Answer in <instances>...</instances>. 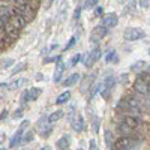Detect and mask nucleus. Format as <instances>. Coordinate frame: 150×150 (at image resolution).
I'll use <instances>...</instances> for the list:
<instances>
[{"label": "nucleus", "mask_w": 150, "mask_h": 150, "mask_svg": "<svg viewBox=\"0 0 150 150\" xmlns=\"http://www.w3.org/2000/svg\"><path fill=\"white\" fill-rule=\"evenodd\" d=\"M149 84H150V72H140L135 78L134 83V92L138 93V95H146L147 89H149Z\"/></svg>", "instance_id": "1"}, {"label": "nucleus", "mask_w": 150, "mask_h": 150, "mask_svg": "<svg viewBox=\"0 0 150 150\" xmlns=\"http://www.w3.org/2000/svg\"><path fill=\"white\" fill-rule=\"evenodd\" d=\"M101 56H102V51H101V48H99V45H96L89 54H86V57H84V66L87 69H90L96 62L101 59Z\"/></svg>", "instance_id": "2"}, {"label": "nucleus", "mask_w": 150, "mask_h": 150, "mask_svg": "<svg viewBox=\"0 0 150 150\" xmlns=\"http://www.w3.org/2000/svg\"><path fill=\"white\" fill-rule=\"evenodd\" d=\"M144 36H146L144 30H141V29H138V27H128L126 30L123 32V38H125L126 41H129V42L143 39Z\"/></svg>", "instance_id": "3"}, {"label": "nucleus", "mask_w": 150, "mask_h": 150, "mask_svg": "<svg viewBox=\"0 0 150 150\" xmlns=\"http://www.w3.org/2000/svg\"><path fill=\"white\" fill-rule=\"evenodd\" d=\"M29 120H24L21 125H20V128H18V131L15 132V135L12 137V140L9 141V147L11 149H14V147H17L20 143H21V138H23V135H24V132H26V129L29 128Z\"/></svg>", "instance_id": "4"}, {"label": "nucleus", "mask_w": 150, "mask_h": 150, "mask_svg": "<svg viewBox=\"0 0 150 150\" xmlns=\"http://www.w3.org/2000/svg\"><path fill=\"white\" fill-rule=\"evenodd\" d=\"M104 86H102V90H101V95L104 99H108L111 96V92L112 89H114V86H116V78H114V75H108V77L102 81Z\"/></svg>", "instance_id": "5"}, {"label": "nucleus", "mask_w": 150, "mask_h": 150, "mask_svg": "<svg viewBox=\"0 0 150 150\" xmlns=\"http://www.w3.org/2000/svg\"><path fill=\"white\" fill-rule=\"evenodd\" d=\"M134 144H135V138H132V137H120L114 143L112 150H129Z\"/></svg>", "instance_id": "6"}, {"label": "nucleus", "mask_w": 150, "mask_h": 150, "mask_svg": "<svg viewBox=\"0 0 150 150\" xmlns=\"http://www.w3.org/2000/svg\"><path fill=\"white\" fill-rule=\"evenodd\" d=\"M107 33H108V30H107L104 26H96V27L92 30V33H90V41H92L93 44H96V42L101 41Z\"/></svg>", "instance_id": "7"}, {"label": "nucleus", "mask_w": 150, "mask_h": 150, "mask_svg": "<svg viewBox=\"0 0 150 150\" xmlns=\"http://www.w3.org/2000/svg\"><path fill=\"white\" fill-rule=\"evenodd\" d=\"M12 11H14V8H12ZM9 24H12L15 29H18V30H21L24 26L27 24V21L24 20L21 15H18V14H15V11H14V14H12V17H11V21H9Z\"/></svg>", "instance_id": "8"}, {"label": "nucleus", "mask_w": 150, "mask_h": 150, "mask_svg": "<svg viewBox=\"0 0 150 150\" xmlns=\"http://www.w3.org/2000/svg\"><path fill=\"white\" fill-rule=\"evenodd\" d=\"M117 23H119V17H117L116 14H110V15H107V17L104 18L102 26L108 30V29H111V27H116Z\"/></svg>", "instance_id": "9"}, {"label": "nucleus", "mask_w": 150, "mask_h": 150, "mask_svg": "<svg viewBox=\"0 0 150 150\" xmlns=\"http://www.w3.org/2000/svg\"><path fill=\"white\" fill-rule=\"evenodd\" d=\"M95 78H96V74H92V75H89V77H86V78L81 81V89H80V92H81V93H87V90H90L92 83L95 81Z\"/></svg>", "instance_id": "10"}, {"label": "nucleus", "mask_w": 150, "mask_h": 150, "mask_svg": "<svg viewBox=\"0 0 150 150\" xmlns=\"http://www.w3.org/2000/svg\"><path fill=\"white\" fill-rule=\"evenodd\" d=\"M5 35L9 38V39H12V41H15V39H18V36H20V30L18 29H15L12 24H8V26L5 27Z\"/></svg>", "instance_id": "11"}, {"label": "nucleus", "mask_w": 150, "mask_h": 150, "mask_svg": "<svg viewBox=\"0 0 150 150\" xmlns=\"http://www.w3.org/2000/svg\"><path fill=\"white\" fill-rule=\"evenodd\" d=\"M123 123L126 125V126H129L131 129H135V128L140 126V119L135 117V116H125Z\"/></svg>", "instance_id": "12"}, {"label": "nucleus", "mask_w": 150, "mask_h": 150, "mask_svg": "<svg viewBox=\"0 0 150 150\" xmlns=\"http://www.w3.org/2000/svg\"><path fill=\"white\" fill-rule=\"evenodd\" d=\"M65 69H66V65L63 63V62H59L57 63V68H56V71H54V83H59L60 80H62V77H63V72H65Z\"/></svg>", "instance_id": "13"}, {"label": "nucleus", "mask_w": 150, "mask_h": 150, "mask_svg": "<svg viewBox=\"0 0 150 150\" xmlns=\"http://www.w3.org/2000/svg\"><path fill=\"white\" fill-rule=\"evenodd\" d=\"M69 141H71L69 135H63L60 140H57L56 146L59 147V150H68L69 149Z\"/></svg>", "instance_id": "14"}, {"label": "nucleus", "mask_w": 150, "mask_h": 150, "mask_svg": "<svg viewBox=\"0 0 150 150\" xmlns=\"http://www.w3.org/2000/svg\"><path fill=\"white\" fill-rule=\"evenodd\" d=\"M78 81H80V74L75 72V74H71L66 80H63V86L69 87V86H74L75 83H78Z\"/></svg>", "instance_id": "15"}, {"label": "nucleus", "mask_w": 150, "mask_h": 150, "mask_svg": "<svg viewBox=\"0 0 150 150\" xmlns=\"http://www.w3.org/2000/svg\"><path fill=\"white\" fill-rule=\"evenodd\" d=\"M72 129H74L75 132H81V131L84 129V119H83L81 116H78L77 120L72 122Z\"/></svg>", "instance_id": "16"}, {"label": "nucleus", "mask_w": 150, "mask_h": 150, "mask_svg": "<svg viewBox=\"0 0 150 150\" xmlns=\"http://www.w3.org/2000/svg\"><path fill=\"white\" fill-rule=\"evenodd\" d=\"M65 116V112L63 111H54V112H51V116H48V122L50 123H56L57 120H60L62 117H63Z\"/></svg>", "instance_id": "17"}, {"label": "nucleus", "mask_w": 150, "mask_h": 150, "mask_svg": "<svg viewBox=\"0 0 150 150\" xmlns=\"http://www.w3.org/2000/svg\"><path fill=\"white\" fill-rule=\"evenodd\" d=\"M26 84H27V78H18V80H15L14 83L9 84V89H11V90H15V89H18V87L26 86Z\"/></svg>", "instance_id": "18"}, {"label": "nucleus", "mask_w": 150, "mask_h": 150, "mask_svg": "<svg viewBox=\"0 0 150 150\" xmlns=\"http://www.w3.org/2000/svg\"><path fill=\"white\" fill-rule=\"evenodd\" d=\"M69 98H71V92H63L62 95H59V96H57L56 104H57V105L65 104V102H68V101H69Z\"/></svg>", "instance_id": "19"}, {"label": "nucleus", "mask_w": 150, "mask_h": 150, "mask_svg": "<svg viewBox=\"0 0 150 150\" xmlns=\"http://www.w3.org/2000/svg\"><path fill=\"white\" fill-rule=\"evenodd\" d=\"M117 129H119V132H122L125 137H129V135L132 134V131H134V129H131L129 126H126V125H125L123 122H122V123L119 125V126H117Z\"/></svg>", "instance_id": "20"}, {"label": "nucleus", "mask_w": 150, "mask_h": 150, "mask_svg": "<svg viewBox=\"0 0 150 150\" xmlns=\"http://www.w3.org/2000/svg\"><path fill=\"white\" fill-rule=\"evenodd\" d=\"M105 62H107V63H111V62H114V63H116V62H119V57L116 56L114 50H110V53H108L107 57H105Z\"/></svg>", "instance_id": "21"}, {"label": "nucleus", "mask_w": 150, "mask_h": 150, "mask_svg": "<svg viewBox=\"0 0 150 150\" xmlns=\"http://www.w3.org/2000/svg\"><path fill=\"white\" fill-rule=\"evenodd\" d=\"M29 93H30V101H35V99L39 98V95H41V89H38V87H32V89L29 90Z\"/></svg>", "instance_id": "22"}, {"label": "nucleus", "mask_w": 150, "mask_h": 150, "mask_svg": "<svg viewBox=\"0 0 150 150\" xmlns=\"http://www.w3.org/2000/svg\"><path fill=\"white\" fill-rule=\"evenodd\" d=\"M105 143L108 146V150L114 149V144H112V138H111V132L110 131H105Z\"/></svg>", "instance_id": "23"}, {"label": "nucleus", "mask_w": 150, "mask_h": 150, "mask_svg": "<svg viewBox=\"0 0 150 150\" xmlns=\"http://www.w3.org/2000/svg\"><path fill=\"white\" fill-rule=\"evenodd\" d=\"M27 101H30V93H29V90H23V93L20 96V102L21 104H26Z\"/></svg>", "instance_id": "24"}, {"label": "nucleus", "mask_w": 150, "mask_h": 150, "mask_svg": "<svg viewBox=\"0 0 150 150\" xmlns=\"http://www.w3.org/2000/svg\"><path fill=\"white\" fill-rule=\"evenodd\" d=\"M98 3H99L98 0H87V2H84V3H83V8H84V9L96 8V5H98Z\"/></svg>", "instance_id": "25"}, {"label": "nucleus", "mask_w": 150, "mask_h": 150, "mask_svg": "<svg viewBox=\"0 0 150 150\" xmlns=\"http://www.w3.org/2000/svg\"><path fill=\"white\" fill-rule=\"evenodd\" d=\"M32 140H33V132H32V131H29V132H24V135H23L21 141H23V143H30Z\"/></svg>", "instance_id": "26"}, {"label": "nucleus", "mask_w": 150, "mask_h": 150, "mask_svg": "<svg viewBox=\"0 0 150 150\" xmlns=\"http://www.w3.org/2000/svg\"><path fill=\"white\" fill-rule=\"evenodd\" d=\"M135 8H137L135 2H129V3H128V6L123 9V14H128V12H134V11H135Z\"/></svg>", "instance_id": "27"}, {"label": "nucleus", "mask_w": 150, "mask_h": 150, "mask_svg": "<svg viewBox=\"0 0 150 150\" xmlns=\"http://www.w3.org/2000/svg\"><path fill=\"white\" fill-rule=\"evenodd\" d=\"M24 69H26V63H20V65H17L14 69H12V75H17L18 72H21Z\"/></svg>", "instance_id": "28"}, {"label": "nucleus", "mask_w": 150, "mask_h": 150, "mask_svg": "<svg viewBox=\"0 0 150 150\" xmlns=\"http://www.w3.org/2000/svg\"><path fill=\"white\" fill-rule=\"evenodd\" d=\"M80 59H81V54H75L71 60H69V66H75L80 62Z\"/></svg>", "instance_id": "29"}, {"label": "nucleus", "mask_w": 150, "mask_h": 150, "mask_svg": "<svg viewBox=\"0 0 150 150\" xmlns=\"http://www.w3.org/2000/svg\"><path fill=\"white\" fill-rule=\"evenodd\" d=\"M12 65H14V60H12V59H6V60L2 62V69H8Z\"/></svg>", "instance_id": "30"}, {"label": "nucleus", "mask_w": 150, "mask_h": 150, "mask_svg": "<svg viewBox=\"0 0 150 150\" xmlns=\"http://www.w3.org/2000/svg\"><path fill=\"white\" fill-rule=\"evenodd\" d=\"M39 5H41V2H38V0H30V2H29L30 9H33L35 12H36V9H38V8H39Z\"/></svg>", "instance_id": "31"}, {"label": "nucleus", "mask_w": 150, "mask_h": 150, "mask_svg": "<svg viewBox=\"0 0 150 150\" xmlns=\"http://www.w3.org/2000/svg\"><path fill=\"white\" fill-rule=\"evenodd\" d=\"M144 65H146V63H144L143 60H138V62H135V63L131 66V69H132V71H135V69H140V68H143Z\"/></svg>", "instance_id": "32"}, {"label": "nucleus", "mask_w": 150, "mask_h": 150, "mask_svg": "<svg viewBox=\"0 0 150 150\" xmlns=\"http://www.w3.org/2000/svg\"><path fill=\"white\" fill-rule=\"evenodd\" d=\"M93 132L95 134L99 132V119L98 117H93Z\"/></svg>", "instance_id": "33"}, {"label": "nucleus", "mask_w": 150, "mask_h": 150, "mask_svg": "<svg viewBox=\"0 0 150 150\" xmlns=\"http://www.w3.org/2000/svg\"><path fill=\"white\" fill-rule=\"evenodd\" d=\"M75 42H77V38H75V36H72V38H71V41L68 42V45L65 47V51H66V50H69V48H71V47H72Z\"/></svg>", "instance_id": "34"}, {"label": "nucleus", "mask_w": 150, "mask_h": 150, "mask_svg": "<svg viewBox=\"0 0 150 150\" xmlns=\"http://www.w3.org/2000/svg\"><path fill=\"white\" fill-rule=\"evenodd\" d=\"M60 60H62V57L56 56V57H51V59H45V63H50V62H57V63H59Z\"/></svg>", "instance_id": "35"}, {"label": "nucleus", "mask_w": 150, "mask_h": 150, "mask_svg": "<svg viewBox=\"0 0 150 150\" xmlns=\"http://www.w3.org/2000/svg\"><path fill=\"white\" fill-rule=\"evenodd\" d=\"M5 32L3 30H0V48H3L5 47V42H3V39H5Z\"/></svg>", "instance_id": "36"}, {"label": "nucleus", "mask_w": 150, "mask_h": 150, "mask_svg": "<svg viewBox=\"0 0 150 150\" xmlns=\"http://www.w3.org/2000/svg\"><path fill=\"white\" fill-rule=\"evenodd\" d=\"M23 112H24V111H23V108H18V110L14 112V119H20V117L23 116Z\"/></svg>", "instance_id": "37"}, {"label": "nucleus", "mask_w": 150, "mask_h": 150, "mask_svg": "<svg viewBox=\"0 0 150 150\" xmlns=\"http://www.w3.org/2000/svg\"><path fill=\"white\" fill-rule=\"evenodd\" d=\"M89 146H90V150H99V149H98V146H96V141H95V140H90Z\"/></svg>", "instance_id": "38"}, {"label": "nucleus", "mask_w": 150, "mask_h": 150, "mask_svg": "<svg viewBox=\"0 0 150 150\" xmlns=\"http://www.w3.org/2000/svg\"><path fill=\"white\" fill-rule=\"evenodd\" d=\"M80 12H81V8H77V11L74 12V20H75V21L80 18Z\"/></svg>", "instance_id": "39"}, {"label": "nucleus", "mask_w": 150, "mask_h": 150, "mask_svg": "<svg viewBox=\"0 0 150 150\" xmlns=\"http://www.w3.org/2000/svg\"><path fill=\"white\" fill-rule=\"evenodd\" d=\"M6 117H8V111L3 110V112H0V122H2L3 119H6Z\"/></svg>", "instance_id": "40"}, {"label": "nucleus", "mask_w": 150, "mask_h": 150, "mask_svg": "<svg viewBox=\"0 0 150 150\" xmlns=\"http://www.w3.org/2000/svg\"><path fill=\"white\" fill-rule=\"evenodd\" d=\"M141 8H149V2H146V0H141V2H138Z\"/></svg>", "instance_id": "41"}, {"label": "nucleus", "mask_w": 150, "mask_h": 150, "mask_svg": "<svg viewBox=\"0 0 150 150\" xmlns=\"http://www.w3.org/2000/svg\"><path fill=\"white\" fill-rule=\"evenodd\" d=\"M95 14H96V15H101V14H102V8H101V6H99V8L96 6V9H95Z\"/></svg>", "instance_id": "42"}, {"label": "nucleus", "mask_w": 150, "mask_h": 150, "mask_svg": "<svg viewBox=\"0 0 150 150\" xmlns=\"http://www.w3.org/2000/svg\"><path fill=\"white\" fill-rule=\"evenodd\" d=\"M5 87H9V84H6V83H0V89H5Z\"/></svg>", "instance_id": "43"}, {"label": "nucleus", "mask_w": 150, "mask_h": 150, "mask_svg": "<svg viewBox=\"0 0 150 150\" xmlns=\"http://www.w3.org/2000/svg\"><path fill=\"white\" fill-rule=\"evenodd\" d=\"M36 80H38V81H39V80H44V77H42V74H38V75H36Z\"/></svg>", "instance_id": "44"}, {"label": "nucleus", "mask_w": 150, "mask_h": 150, "mask_svg": "<svg viewBox=\"0 0 150 150\" xmlns=\"http://www.w3.org/2000/svg\"><path fill=\"white\" fill-rule=\"evenodd\" d=\"M41 150H51V147H48V146H45V147H42Z\"/></svg>", "instance_id": "45"}, {"label": "nucleus", "mask_w": 150, "mask_h": 150, "mask_svg": "<svg viewBox=\"0 0 150 150\" xmlns=\"http://www.w3.org/2000/svg\"><path fill=\"white\" fill-rule=\"evenodd\" d=\"M147 95H150V84H149V89H147Z\"/></svg>", "instance_id": "46"}, {"label": "nucleus", "mask_w": 150, "mask_h": 150, "mask_svg": "<svg viewBox=\"0 0 150 150\" xmlns=\"http://www.w3.org/2000/svg\"><path fill=\"white\" fill-rule=\"evenodd\" d=\"M149 56H150V50H149Z\"/></svg>", "instance_id": "47"}, {"label": "nucleus", "mask_w": 150, "mask_h": 150, "mask_svg": "<svg viewBox=\"0 0 150 150\" xmlns=\"http://www.w3.org/2000/svg\"><path fill=\"white\" fill-rule=\"evenodd\" d=\"M0 150H6V149H0Z\"/></svg>", "instance_id": "48"}, {"label": "nucleus", "mask_w": 150, "mask_h": 150, "mask_svg": "<svg viewBox=\"0 0 150 150\" xmlns=\"http://www.w3.org/2000/svg\"><path fill=\"white\" fill-rule=\"evenodd\" d=\"M78 150H83V149H78Z\"/></svg>", "instance_id": "49"}]
</instances>
